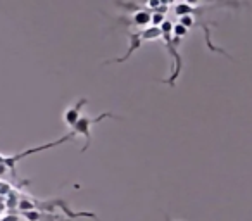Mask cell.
Returning <instances> with one entry per match:
<instances>
[{
    "mask_svg": "<svg viewBox=\"0 0 252 221\" xmlns=\"http://www.w3.org/2000/svg\"><path fill=\"white\" fill-rule=\"evenodd\" d=\"M161 36L162 40H164L166 47H168L169 54L173 56V59H175V69H173V74L169 78H166V80H161V83H166V85H175V81L178 80V76L182 74V67H183V59L182 56L178 54V45H180V40L182 38H176V36H171V32H173V23L169 21V19H166L164 23H162L161 26Z\"/></svg>",
    "mask_w": 252,
    "mask_h": 221,
    "instance_id": "1",
    "label": "cell"
},
{
    "mask_svg": "<svg viewBox=\"0 0 252 221\" xmlns=\"http://www.w3.org/2000/svg\"><path fill=\"white\" fill-rule=\"evenodd\" d=\"M130 35V47H128V50H126V54L123 57H116V59H111L107 61L105 64H119V63H125L126 59H130V56L135 52V50H138L142 47V43L145 42V40H154V38H159L161 36V28H144L140 30V32H135V33H128Z\"/></svg>",
    "mask_w": 252,
    "mask_h": 221,
    "instance_id": "2",
    "label": "cell"
},
{
    "mask_svg": "<svg viewBox=\"0 0 252 221\" xmlns=\"http://www.w3.org/2000/svg\"><path fill=\"white\" fill-rule=\"evenodd\" d=\"M123 120L121 116H116V114L112 113H104L102 116H97V118H88V116H81L80 120H78V123L73 126V131L71 133L76 137V135H83L85 140H87V144L81 147V152H87V149L90 147V142H92V131L90 128L94 126V125L100 123L102 120Z\"/></svg>",
    "mask_w": 252,
    "mask_h": 221,
    "instance_id": "3",
    "label": "cell"
},
{
    "mask_svg": "<svg viewBox=\"0 0 252 221\" xmlns=\"http://www.w3.org/2000/svg\"><path fill=\"white\" fill-rule=\"evenodd\" d=\"M73 137H74V135H73V133H69V135H64L63 138H57L56 142H50V144L40 145V147L28 149V151H23V152H19V154H14V156H2V161H0V164H4L5 168L14 169V166L18 164V162L21 161L23 158H26V156H32V154H35V152H42V151H47V149L57 147V145H61V144H64V142L71 140Z\"/></svg>",
    "mask_w": 252,
    "mask_h": 221,
    "instance_id": "4",
    "label": "cell"
},
{
    "mask_svg": "<svg viewBox=\"0 0 252 221\" xmlns=\"http://www.w3.org/2000/svg\"><path fill=\"white\" fill-rule=\"evenodd\" d=\"M151 19H152V12L149 11H140V12H135V14L130 16H123V18L118 19V23H125V25H130V26H149L151 25Z\"/></svg>",
    "mask_w": 252,
    "mask_h": 221,
    "instance_id": "5",
    "label": "cell"
},
{
    "mask_svg": "<svg viewBox=\"0 0 252 221\" xmlns=\"http://www.w3.org/2000/svg\"><path fill=\"white\" fill-rule=\"evenodd\" d=\"M88 104V98H80V100L76 102V104L73 105V107H69L66 111V113H64V123L67 125V126H71L73 128L74 125L78 123V120H80V114H81V109L85 107V105Z\"/></svg>",
    "mask_w": 252,
    "mask_h": 221,
    "instance_id": "6",
    "label": "cell"
},
{
    "mask_svg": "<svg viewBox=\"0 0 252 221\" xmlns=\"http://www.w3.org/2000/svg\"><path fill=\"white\" fill-rule=\"evenodd\" d=\"M164 21H166L164 14H161V12H152V19H151V23H152V25H154V28H159V26H161Z\"/></svg>",
    "mask_w": 252,
    "mask_h": 221,
    "instance_id": "7",
    "label": "cell"
},
{
    "mask_svg": "<svg viewBox=\"0 0 252 221\" xmlns=\"http://www.w3.org/2000/svg\"><path fill=\"white\" fill-rule=\"evenodd\" d=\"M173 33H175L176 38H183V36H187L189 30H187L185 26H182V25L178 23V25H173Z\"/></svg>",
    "mask_w": 252,
    "mask_h": 221,
    "instance_id": "8",
    "label": "cell"
},
{
    "mask_svg": "<svg viewBox=\"0 0 252 221\" xmlns=\"http://www.w3.org/2000/svg\"><path fill=\"white\" fill-rule=\"evenodd\" d=\"M180 25L185 26V28L189 30V28H192V26L195 25V21H193L192 16H182V18H180Z\"/></svg>",
    "mask_w": 252,
    "mask_h": 221,
    "instance_id": "9",
    "label": "cell"
},
{
    "mask_svg": "<svg viewBox=\"0 0 252 221\" xmlns=\"http://www.w3.org/2000/svg\"><path fill=\"white\" fill-rule=\"evenodd\" d=\"M5 169H7V168H5V166H4V164H0V176L4 175V173H5Z\"/></svg>",
    "mask_w": 252,
    "mask_h": 221,
    "instance_id": "10",
    "label": "cell"
},
{
    "mask_svg": "<svg viewBox=\"0 0 252 221\" xmlns=\"http://www.w3.org/2000/svg\"><path fill=\"white\" fill-rule=\"evenodd\" d=\"M166 220H168V221H171V220H169V218H168V216H166Z\"/></svg>",
    "mask_w": 252,
    "mask_h": 221,
    "instance_id": "11",
    "label": "cell"
}]
</instances>
